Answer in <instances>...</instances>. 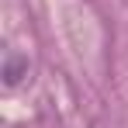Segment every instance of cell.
I'll return each mask as SVG.
<instances>
[{"label": "cell", "instance_id": "obj_1", "mask_svg": "<svg viewBox=\"0 0 128 128\" xmlns=\"http://www.w3.org/2000/svg\"><path fill=\"white\" fill-rule=\"evenodd\" d=\"M24 76H28V59H24L21 52H7V59H4V83L18 86Z\"/></svg>", "mask_w": 128, "mask_h": 128}]
</instances>
